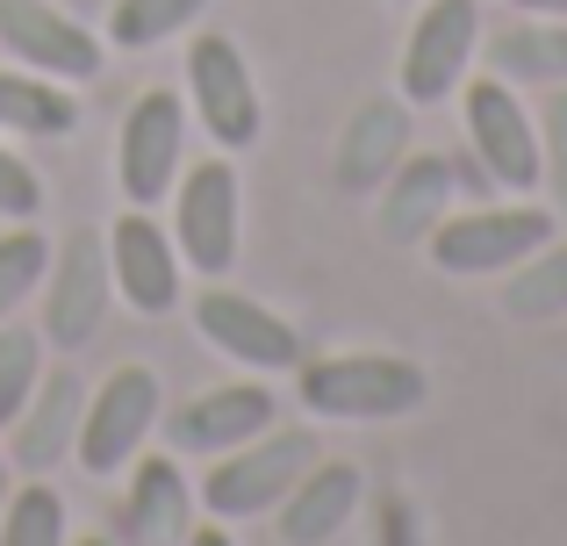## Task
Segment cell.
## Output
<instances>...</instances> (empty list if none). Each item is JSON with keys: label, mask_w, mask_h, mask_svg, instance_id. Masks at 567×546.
Returning <instances> with one entry per match:
<instances>
[{"label": "cell", "mask_w": 567, "mask_h": 546, "mask_svg": "<svg viewBox=\"0 0 567 546\" xmlns=\"http://www.w3.org/2000/svg\"><path fill=\"white\" fill-rule=\"evenodd\" d=\"M8 490H14V467H8V446H0V504H8Z\"/></svg>", "instance_id": "cell-31"}, {"label": "cell", "mask_w": 567, "mask_h": 546, "mask_svg": "<svg viewBox=\"0 0 567 546\" xmlns=\"http://www.w3.org/2000/svg\"><path fill=\"white\" fill-rule=\"evenodd\" d=\"M539 187H546V209L567 216V86H554L539 109Z\"/></svg>", "instance_id": "cell-27"}, {"label": "cell", "mask_w": 567, "mask_h": 546, "mask_svg": "<svg viewBox=\"0 0 567 546\" xmlns=\"http://www.w3.org/2000/svg\"><path fill=\"white\" fill-rule=\"evenodd\" d=\"M86 418V381L72 367H43L37 395L22 403V418L8 424V467L14 475H58L72 461V439Z\"/></svg>", "instance_id": "cell-17"}, {"label": "cell", "mask_w": 567, "mask_h": 546, "mask_svg": "<svg viewBox=\"0 0 567 546\" xmlns=\"http://www.w3.org/2000/svg\"><path fill=\"white\" fill-rule=\"evenodd\" d=\"M115 309V274H109V230H72L65 245H51V274H43V346L80 352L101 338Z\"/></svg>", "instance_id": "cell-11"}, {"label": "cell", "mask_w": 567, "mask_h": 546, "mask_svg": "<svg viewBox=\"0 0 567 546\" xmlns=\"http://www.w3.org/2000/svg\"><path fill=\"white\" fill-rule=\"evenodd\" d=\"M482 58L496 80H511L517 94H554L567 86V22L560 14H525V22L496 29V37H482Z\"/></svg>", "instance_id": "cell-20"}, {"label": "cell", "mask_w": 567, "mask_h": 546, "mask_svg": "<svg viewBox=\"0 0 567 546\" xmlns=\"http://www.w3.org/2000/svg\"><path fill=\"white\" fill-rule=\"evenodd\" d=\"M187 317H194V338L208 352H223L230 367H245V374H295L302 367V331L280 309H266L259 295L230 288V280H202Z\"/></svg>", "instance_id": "cell-10"}, {"label": "cell", "mask_w": 567, "mask_h": 546, "mask_svg": "<svg viewBox=\"0 0 567 546\" xmlns=\"http://www.w3.org/2000/svg\"><path fill=\"white\" fill-rule=\"evenodd\" d=\"M173 245H181V267L202 274V280H230L237 253H245V181H237V158L230 152H208L181 166L173 181Z\"/></svg>", "instance_id": "cell-3"}, {"label": "cell", "mask_w": 567, "mask_h": 546, "mask_svg": "<svg viewBox=\"0 0 567 546\" xmlns=\"http://www.w3.org/2000/svg\"><path fill=\"white\" fill-rule=\"evenodd\" d=\"M43 216V173L0 137V224H37Z\"/></svg>", "instance_id": "cell-28"}, {"label": "cell", "mask_w": 567, "mask_h": 546, "mask_svg": "<svg viewBox=\"0 0 567 546\" xmlns=\"http://www.w3.org/2000/svg\"><path fill=\"white\" fill-rule=\"evenodd\" d=\"M503 8H517V14H560V22H567V0H503Z\"/></svg>", "instance_id": "cell-30"}, {"label": "cell", "mask_w": 567, "mask_h": 546, "mask_svg": "<svg viewBox=\"0 0 567 546\" xmlns=\"http://www.w3.org/2000/svg\"><path fill=\"white\" fill-rule=\"evenodd\" d=\"M410 8H416V0H410Z\"/></svg>", "instance_id": "cell-33"}, {"label": "cell", "mask_w": 567, "mask_h": 546, "mask_svg": "<svg viewBox=\"0 0 567 546\" xmlns=\"http://www.w3.org/2000/svg\"><path fill=\"white\" fill-rule=\"evenodd\" d=\"M460 130H467V152L482 158V173L503 195H539V109L517 94L511 80H474L460 86Z\"/></svg>", "instance_id": "cell-8"}, {"label": "cell", "mask_w": 567, "mask_h": 546, "mask_svg": "<svg viewBox=\"0 0 567 546\" xmlns=\"http://www.w3.org/2000/svg\"><path fill=\"white\" fill-rule=\"evenodd\" d=\"M546 238H560V216L546 202H482V209H453L424 238V259L453 280H503L517 259H532Z\"/></svg>", "instance_id": "cell-4"}, {"label": "cell", "mask_w": 567, "mask_h": 546, "mask_svg": "<svg viewBox=\"0 0 567 546\" xmlns=\"http://www.w3.org/2000/svg\"><path fill=\"white\" fill-rule=\"evenodd\" d=\"M187 115L216 137V152H251L266 130V94L251 80V58L223 29H194L187 37Z\"/></svg>", "instance_id": "cell-6"}, {"label": "cell", "mask_w": 567, "mask_h": 546, "mask_svg": "<svg viewBox=\"0 0 567 546\" xmlns=\"http://www.w3.org/2000/svg\"><path fill=\"white\" fill-rule=\"evenodd\" d=\"M187 546H237V539H230V525H223V518H194Z\"/></svg>", "instance_id": "cell-29"}, {"label": "cell", "mask_w": 567, "mask_h": 546, "mask_svg": "<svg viewBox=\"0 0 567 546\" xmlns=\"http://www.w3.org/2000/svg\"><path fill=\"white\" fill-rule=\"evenodd\" d=\"M0 546H72V511L51 475H22L0 504Z\"/></svg>", "instance_id": "cell-23"}, {"label": "cell", "mask_w": 567, "mask_h": 546, "mask_svg": "<svg viewBox=\"0 0 567 546\" xmlns=\"http://www.w3.org/2000/svg\"><path fill=\"white\" fill-rule=\"evenodd\" d=\"M410 101L402 94H367L360 109L346 115V130L331 137V187L338 195H374L388 173L410 152Z\"/></svg>", "instance_id": "cell-18"}, {"label": "cell", "mask_w": 567, "mask_h": 546, "mask_svg": "<svg viewBox=\"0 0 567 546\" xmlns=\"http://www.w3.org/2000/svg\"><path fill=\"white\" fill-rule=\"evenodd\" d=\"M482 58V0H416V22L395 58V94L410 109H445Z\"/></svg>", "instance_id": "cell-7"}, {"label": "cell", "mask_w": 567, "mask_h": 546, "mask_svg": "<svg viewBox=\"0 0 567 546\" xmlns=\"http://www.w3.org/2000/svg\"><path fill=\"white\" fill-rule=\"evenodd\" d=\"M194 518H202V496H194V475L181 467V453H152L123 467V504H115V533L130 546H187Z\"/></svg>", "instance_id": "cell-14"}, {"label": "cell", "mask_w": 567, "mask_h": 546, "mask_svg": "<svg viewBox=\"0 0 567 546\" xmlns=\"http://www.w3.org/2000/svg\"><path fill=\"white\" fill-rule=\"evenodd\" d=\"M187 94L173 86H144L137 101L123 109V130H115V195L130 209H158L173 195L187 166Z\"/></svg>", "instance_id": "cell-9"}, {"label": "cell", "mask_w": 567, "mask_h": 546, "mask_svg": "<svg viewBox=\"0 0 567 546\" xmlns=\"http://www.w3.org/2000/svg\"><path fill=\"white\" fill-rule=\"evenodd\" d=\"M72 130H80V94L65 80L0 65V137H72Z\"/></svg>", "instance_id": "cell-21"}, {"label": "cell", "mask_w": 567, "mask_h": 546, "mask_svg": "<svg viewBox=\"0 0 567 546\" xmlns=\"http://www.w3.org/2000/svg\"><path fill=\"white\" fill-rule=\"evenodd\" d=\"M460 209V166L445 152H402V166L374 187V238L381 245H424Z\"/></svg>", "instance_id": "cell-16"}, {"label": "cell", "mask_w": 567, "mask_h": 546, "mask_svg": "<svg viewBox=\"0 0 567 546\" xmlns=\"http://www.w3.org/2000/svg\"><path fill=\"white\" fill-rule=\"evenodd\" d=\"M317 432L309 424H274V432L245 439V446L216 453L208 475L194 482L202 496V518H223V525H245V518H274V504L302 482V467L317 461Z\"/></svg>", "instance_id": "cell-2"}, {"label": "cell", "mask_w": 567, "mask_h": 546, "mask_svg": "<svg viewBox=\"0 0 567 546\" xmlns=\"http://www.w3.org/2000/svg\"><path fill=\"white\" fill-rule=\"evenodd\" d=\"M72 546H130V539H123V533H109V539L94 533V539H72Z\"/></svg>", "instance_id": "cell-32"}, {"label": "cell", "mask_w": 567, "mask_h": 546, "mask_svg": "<svg viewBox=\"0 0 567 546\" xmlns=\"http://www.w3.org/2000/svg\"><path fill=\"white\" fill-rule=\"evenodd\" d=\"M43 381V331H29V323H0V432H8L14 418H22V403L37 395Z\"/></svg>", "instance_id": "cell-26"}, {"label": "cell", "mask_w": 567, "mask_h": 546, "mask_svg": "<svg viewBox=\"0 0 567 546\" xmlns=\"http://www.w3.org/2000/svg\"><path fill=\"white\" fill-rule=\"evenodd\" d=\"M274 424H280V395L266 389V374H237V381L187 395L173 418H158V432H166V446L181 461H216V453L245 446V439L274 432Z\"/></svg>", "instance_id": "cell-12"}, {"label": "cell", "mask_w": 567, "mask_h": 546, "mask_svg": "<svg viewBox=\"0 0 567 546\" xmlns=\"http://www.w3.org/2000/svg\"><path fill=\"white\" fill-rule=\"evenodd\" d=\"M109 274H115V302L130 317H173L187 295V267L173 230L158 224V209H130L109 224Z\"/></svg>", "instance_id": "cell-13"}, {"label": "cell", "mask_w": 567, "mask_h": 546, "mask_svg": "<svg viewBox=\"0 0 567 546\" xmlns=\"http://www.w3.org/2000/svg\"><path fill=\"white\" fill-rule=\"evenodd\" d=\"M295 403L317 424H395L431 403V367L410 352H317L295 367Z\"/></svg>", "instance_id": "cell-1"}, {"label": "cell", "mask_w": 567, "mask_h": 546, "mask_svg": "<svg viewBox=\"0 0 567 546\" xmlns=\"http://www.w3.org/2000/svg\"><path fill=\"white\" fill-rule=\"evenodd\" d=\"M503 317L511 323H560L567 317V238H546L532 259L503 274Z\"/></svg>", "instance_id": "cell-22"}, {"label": "cell", "mask_w": 567, "mask_h": 546, "mask_svg": "<svg viewBox=\"0 0 567 546\" xmlns=\"http://www.w3.org/2000/svg\"><path fill=\"white\" fill-rule=\"evenodd\" d=\"M360 496H367L360 461H323L317 453V461L302 467V482L274 504V539L280 546H331L360 518Z\"/></svg>", "instance_id": "cell-19"}, {"label": "cell", "mask_w": 567, "mask_h": 546, "mask_svg": "<svg viewBox=\"0 0 567 546\" xmlns=\"http://www.w3.org/2000/svg\"><path fill=\"white\" fill-rule=\"evenodd\" d=\"M158 418H166V389H158V367L123 360L86 389V418L80 439H72V461L86 467L94 482H115L144 446H152Z\"/></svg>", "instance_id": "cell-5"}, {"label": "cell", "mask_w": 567, "mask_h": 546, "mask_svg": "<svg viewBox=\"0 0 567 546\" xmlns=\"http://www.w3.org/2000/svg\"><path fill=\"white\" fill-rule=\"evenodd\" d=\"M0 51L14 58V65L43 72V80H94L101 58H109V43L94 37L86 22H72L65 8H51V0H0Z\"/></svg>", "instance_id": "cell-15"}, {"label": "cell", "mask_w": 567, "mask_h": 546, "mask_svg": "<svg viewBox=\"0 0 567 546\" xmlns=\"http://www.w3.org/2000/svg\"><path fill=\"white\" fill-rule=\"evenodd\" d=\"M43 274H51V238H43V224H8L0 230V323H8L14 309H29V295L43 288Z\"/></svg>", "instance_id": "cell-25"}, {"label": "cell", "mask_w": 567, "mask_h": 546, "mask_svg": "<svg viewBox=\"0 0 567 546\" xmlns=\"http://www.w3.org/2000/svg\"><path fill=\"white\" fill-rule=\"evenodd\" d=\"M216 0H115L109 8V51H158V43L187 37Z\"/></svg>", "instance_id": "cell-24"}]
</instances>
